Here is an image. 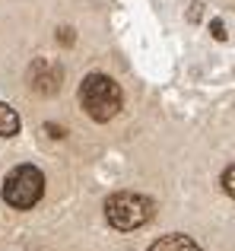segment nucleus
Returning <instances> with one entry per match:
<instances>
[{"label":"nucleus","mask_w":235,"mask_h":251,"mask_svg":"<svg viewBox=\"0 0 235 251\" xmlns=\"http://www.w3.org/2000/svg\"><path fill=\"white\" fill-rule=\"evenodd\" d=\"M19 130V115L6 102H0V137H13Z\"/></svg>","instance_id":"nucleus-6"},{"label":"nucleus","mask_w":235,"mask_h":251,"mask_svg":"<svg viewBox=\"0 0 235 251\" xmlns=\"http://www.w3.org/2000/svg\"><path fill=\"white\" fill-rule=\"evenodd\" d=\"M210 32H213V38H216V42H226V25H223V19H210Z\"/></svg>","instance_id":"nucleus-8"},{"label":"nucleus","mask_w":235,"mask_h":251,"mask_svg":"<svg viewBox=\"0 0 235 251\" xmlns=\"http://www.w3.org/2000/svg\"><path fill=\"white\" fill-rule=\"evenodd\" d=\"M197 16H200V3L194 0V3H191V19H197Z\"/></svg>","instance_id":"nucleus-11"},{"label":"nucleus","mask_w":235,"mask_h":251,"mask_svg":"<svg viewBox=\"0 0 235 251\" xmlns=\"http://www.w3.org/2000/svg\"><path fill=\"white\" fill-rule=\"evenodd\" d=\"M57 42H61V45H67V48H70V45L76 42L73 29H70V25H64V29H57Z\"/></svg>","instance_id":"nucleus-9"},{"label":"nucleus","mask_w":235,"mask_h":251,"mask_svg":"<svg viewBox=\"0 0 235 251\" xmlns=\"http://www.w3.org/2000/svg\"><path fill=\"white\" fill-rule=\"evenodd\" d=\"M149 251H204L191 235H181V232H172V235H162L159 242H153Z\"/></svg>","instance_id":"nucleus-5"},{"label":"nucleus","mask_w":235,"mask_h":251,"mask_svg":"<svg viewBox=\"0 0 235 251\" xmlns=\"http://www.w3.org/2000/svg\"><path fill=\"white\" fill-rule=\"evenodd\" d=\"M153 201L143 194H134V191H118L105 201V216L115 229L121 232H134V229L146 226L153 220Z\"/></svg>","instance_id":"nucleus-2"},{"label":"nucleus","mask_w":235,"mask_h":251,"mask_svg":"<svg viewBox=\"0 0 235 251\" xmlns=\"http://www.w3.org/2000/svg\"><path fill=\"white\" fill-rule=\"evenodd\" d=\"M45 194V175L35 166H16L3 181V201L13 210H32Z\"/></svg>","instance_id":"nucleus-3"},{"label":"nucleus","mask_w":235,"mask_h":251,"mask_svg":"<svg viewBox=\"0 0 235 251\" xmlns=\"http://www.w3.org/2000/svg\"><path fill=\"white\" fill-rule=\"evenodd\" d=\"M121 86L105 74H89L80 86V105L86 108V115L93 121H112L121 111Z\"/></svg>","instance_id":"nucleus-1"},{"label":"nucleus","mask_w":235,"mask_h":251,"mask_svg":"<svg viewBox=\"0 0 235 251\" xmlns=\"http://www.w3.org/2000/svg\"><path fill=\"white\" fill-rule=\"evenodd\" d=\"M61 80H64V70H61V64H54V61L38 57V61L29 67V86L35 92H42V96L61 92Z\"/></svg>","instance_id":"nucleus-4"},{"label":"nucleus","mask_w":235,"mask_h":251,"mask_svg":"<svg viewBox=\"0 0 235 251\" xmlns=\"http://www.w3.org/2000/svg\"><path fill=\"white\" fill-rule=\"evenodd\" d=\"M45 130H48L51 137H64V134H67V130H64V127H54V124H45Z\"/></svg>","instance_id":"nucleus-10"},{"label":"nucleus","mask_w":235,"mask_h":251,"mask_svg":"<svg viewBox=\"0 0 235 251\" xmlns=\"http://www.w3.org/2000/svg\"><path fill=\"white\" fill-rule=\"evenodd\" d=\"M223 191L229 197H235V166H229V169L223 172Z\"/></svg>","instance_id":"nucleus-7"}]
</instances>
